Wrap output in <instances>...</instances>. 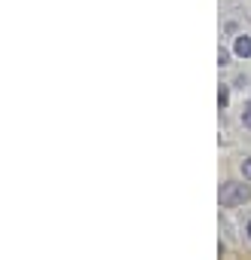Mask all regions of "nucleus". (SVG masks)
Segmentation results:
<instances>
[{
  "instance_id": "1",
  "label": "nucleus",
  "mask_w": 251,
  "mask_h": 260,
  "mask_svg": "<svg viewBox=\"0 0 251 260\" xmlns=\"http://www.w3.org/2000/svg\"><path fill=\"white\" fill-rule=\"evenodd\" d=\"M248 199H251V190H248L245 184H230V181H227V184L221 187V205H224V208L245 205Z\"/></svg>"
},
{
  "instance_id": "2",
  "label": "nucleus",
  "mask_w": 251,
  "mask_h": 260,
  "mask_svg": "<svg viewBox=\"0 0 251 260\" xmlns=\"http://www.w3.org/2000/svg\"><path fill=\"white\" fill-rule=\"evenodd\" d=\"M236 55H239V58H251V37H248V34H242V37L236 40Z\"/></svg>"
},
{
  "instance_id": "3",
  "label": "nucleus",
  "mask_w": 251,
  "mask_h": 260,
  "mask_svg": "<svg viewBox=\"0 0 251 260\" xmlns=\"http://www.w3.org/2000/svg\"><path fill=\"white\" fill-rule=\"evenodd\" d=\"M242 175H245V181H251V159L242 162Z\"/></svg>"
},
{
  "instance_id": "4",
  "label": "nucleus",
  "mask_w": 251,
  "mask_h": 260,
  "mask_svg": "<svg viewBox=\"0 0 251 260\" xmlns=\"http://www.w3.org/2000/svg\"><path fill=\"white\" fill-rule=\"evenodd\" d=\"M217 61H221V64H227V61H230V52H227V49H221V55H217Z\"/></svg>"
},
{
  "instance_id": "5",
  "label": "nucleus",
  "mask_w": 251,
  "mask_h": 260,
  "mask_svg": "<svg viewBox=\"0 0 251 260\" xmlns=\"http://www.w3.org/2000/svg\"><path fill=\"white\" fill-rule=\"evenodd\" d=\"M242 122H245V128H251V107L245 110V116H242Z\"/></svg>"
},
{
  "instance_id": "6",
  "label": "nucleus",
  "mask_w": 251,
  "mask_h": 260,
  "mask_svg": "<svg viewBox=\"0 0 251 260\" xmlns=\"http://www.w3.org/2000/svg\"><path fill=\"white\" fill-rule=\"evenodd\" d=\"M248 239H251V220H248Z\"/></svg>"
}]
</instances>
